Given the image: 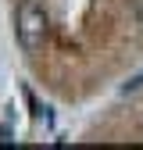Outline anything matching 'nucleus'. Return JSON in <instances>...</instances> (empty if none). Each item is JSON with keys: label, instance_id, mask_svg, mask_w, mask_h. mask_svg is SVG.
<instances>
[{"label": "nucleus", "instance_id": "f03ea898", "mask_svg": "<svg viewBox=\"0 0 143 150\" xmlns=\"http://www.w3.org/2000/svg\"><path fill=\"white\" fill-rule=\"evenodd\" d=\"M136 14H139V22H143V0H139V4H136Z\"/></svg>", "mask_w": 143, "mask_h": 150}, {"label": "nucleus", "instance_id": "f257e3e1", "mask_svg": "<svg viewBox=\"0 0 143 150\" xmlns=\"http://www.w3.org/2000/svg\"><path fill=\"white\" fill-rule=\"evenodd\" d=\"M14 32H18V43H22L25 54H36L47 43V14L36 0H22L14 14Z\"/></svg>", "mask_w": 143, "mask_h": 150}]
</instances>
